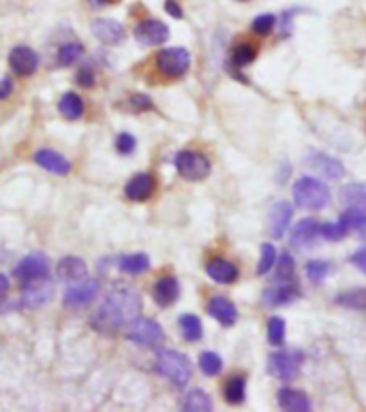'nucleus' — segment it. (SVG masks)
<instances>
[{
  "label": "nucleus",
  "mask_w": 366,
  "mask_h": 412,
  "mask_svg": "<svg viewBox=\"0 0 366 412\" xmlns=\"http://www.w3.org/2000/svg\"><path fill=\"white\" fill-rule=\"evenodd\" d=\"M141 310V297L127 285H116L101 307L90 316V327L103 336H116L120 329L131 325Z\"/></svg>",
  "instance_id": "obj_1"
},
{
  "label": "nucleus",
  "mask_w": 366,
  "mask_h": 412,
  "mask_svg": "<svg viewBox=\"0 0 366 412\" xmlns=\"http://www.w3.org/2000/svg\"><path fill=\"white\" fill-rule=\"evenodd\" d=\"M155 368L163 378H167L172 384H176V387H184L191 378V372H193L186 355L172 350V348H161L157 352Z\"/></svg>",
  "instance_id": "obj_2"
},
{
  "label": "nucleus",
  "mask_w": 366,
  "mask_h": 412,
  "mask_svg": "<svg viewBox=\"0 0 366 412\" xmlns=\"http://www.w3.org/2000/svg\"><path fill=\"white\" fill-rule=\"evenodd\" d=\"M294 201L298 208L317 212V210H324L330 203V190L322 179L304 175L294 184Z\"/></svg>",
  "instance_id": "obj_3"
},
{
  "label": "nucleus",
  "mask_w": 366,
  "mask_h": 412,
  "mask_svg": "<svg viewBox=\"0 0 366 412\" xmlns=\"http://www.w3.org/2000/svg\"><path fill=\"white\" fill-rule=\"evenodd\" d=\"M127 338L141 348H159L165 342V331L157 321L137 316L127 329Z\"/></svg>",
  "instance_id": "obj_4"
},
{
  "label": "nucleus",
  "mask_w": 366,
  "mask_h": 412,
  "mask_svg": "<svg viewBox=\"0 0 366 412\" xmlns=\"http://www.w3.org/2000/svg\"><path fill=\"white\" fill-rule=\"evenodd\" d=\"M302 368V352L300 350H279L268 357V372L272 378L291 382Z\"/></svg>",
  "instance_id": "obj_5"
},
{
  "label": "nucleus",
  "mask_w": 366,
  "mask_h": 412,
  "mask_svg": "<svg viewBox=\"0 0 366 412\" xmlns=\"http://www.w3.org/2000/svg\"><path fill=\"white\" fill-rule=\"evenodd\" d=\"M157 69L167 80H178L191 69V54L184 47H167L157 56Z\"/></svg>",
  "instance_id": "obj_6"
},
{
  "label": "nucleus",
  "mask_w": 366,
  "mask_h": 412,
  "mask_svg": "<svg viewBox=\"0 0 366 412\" xmlns=\"http://www.w3.org/2000/svg\"><path fill=\"white\" fill-rule=\"evenodd\" d=\"M178 173L189 179V182H202V179H206L210 175V161L204 156L202 152H193V150H184L180 152L176 161H174Z\"/></svg>",
  "instance_id": "obj_7"
},
{
  "label": "nucleus",
  "mask_w": 366,
  "mask_h": 412,
  "mask_svg": "<svg viewBox=\"0 0 366 412\" xmlns=\"http://www.w3.org/2000/svg\"><path fill=\"white\" fill-rule=\"evenodd\" d=\"M15 278L21 280L24 285L26 282H35V280H43L50 274V259L43 254V252H33V254H26L24 259L15 265L13 269Z\"/></svg>",
  "instance_id": "obj_8"
},
{
  "label": "nucleus",
  "mask_w": 366,
  "mask_h": 412,
  "mask_svg": "<svg viewBox=\"0 0 366 412\" xmlns=\"http://www.w3.org/2000/svg\"><path fill=\"white\" fill-rule=\"evenodd\" d=\"M99 289H101L99 280L84 278L64 291V305L67 307H84L94 301V297L99 295Z\"/></svg>",
  "instance_id": "obj_9"
},
{
  "label": "nucleus",
  "mask_w": 366,
  "mask_h": 412,
  "mask_svg": "<svg viewBox=\"0 0 366 412\" xmlns=\"http://www.w3.org/2000/svg\"><path fill=\"white\" fill-rule=\"evenodd\" d=\"M322 226L324 222H317L313 218L300 220L294 231H291V246L296 250H308L317 244V240L322 238Z\"/></svg>",
  "instance_id": "obj_10"
},
{
  "label": "nucleus",
  "mask_w": 366,
  "mask_h": 412,
  "mask_svg": "<svg viewBox=\"0 0 366 412\" xmlns=\"http://www.w3.org/2000/svg\"><path fill=\"white\" fill-rule=\"evenodd\" d=\"M52 297H54L52 282H47L43 278V280L26 282V287H24V293H21V303L31 307V310H35V307H43L50 303Z\"/></svg>",
  "instance_id": "obj_11"
},
{
  "label": "nucleus",
  "mask_w": 366,
  "mask_h": 412,
  "mask_svg": "<svg viewBox=\"0 0 366 412\" xmlns=\"http://www.w3.org/2000/svg\"><path fill=\"white\" fill-rule=\"evenodd\" d=\"M135 39L141 45L155 47L169 39V28L161 19H143L135 26Z\"/></svg>",
  "instance_id": "obj_12"
},
{
  "label": "nucleus",
  "mask_w": 366,
  "mask_h": 412,
  "mask_svg": "<svg viewBox=\"0 0 366 412\" xmlns=\"http://www.w3.org/2000/svg\"><path fill=\"white\" fill-rule=\"evenodd\" d=\"M9 64H11V69H13L15 75L28 77V75H33L39 69V56H37L35 49H31L26 45H17V47L11 49Z\"/></svg>",
  "instance_id": "obj_13"
},
{
  "label": "nucleus",
  "mask_w": 366,
  "mask_h": 412,
  "mask_svg": "<svg viewBox=\"0 0 366 412\" xmlns=\"http://www.w3.org/2000/svg\"><path fill=\"white\" fill-rule=\"evenodd\" d=\"M298 297H300V291L296 287V282H277V287L263 291L261 301L265 307H279V305L296 301Z\"/></svg>",
  "instance_id": "obj_14"
},
{
  "label": "nucleus",
  "mask_w": 366,
  "mask_h": 412,
  "mask_svg": "<svg viewBox=\"0 0 366 412\" xmlns=\"http://www.w3.org/2000/svg\"><path fill=\"white\" fill-rule=\"evenodd\" d=\"M306 163L313 169L320 171L322 175H326L328 179H343L345 177V165L334 156H328L324 152H311Z\"/></svg>",
  "instance_id": "obj_15"
},
{
  "label": "nucleus",
  "mask_w": 366,
  "mask_h": 412,
  "mask_svg": "<svg viewBox=\"0 0 366 412\" xmlns=\"http://www.w3.org/2000/svg\"><path fill=\"white\" fill-rule=\"evenodd\" d=\"M155 188H157V182L150 173H137L127 182L125 195L131 201H148L152 197Z\"/></svg>",
  "instance_id": "obj_16"
},
{
  "label": "nucleus",
  "mask_w": 366,
  "mask_h": 412,
  "mask_svg": "<svg viewBox=\"0 0 366 412\" xmlns=\"http://www.w3.org/2000/svg\"><path fill=\"white\" fill-rule=\"evenodd\" d=\"M291 216H294V208L287 203V201H277L270 210V235L274 240H281L285 235V231L289 229V222H291Z\"/></svg>",
  "instance_id": "obj_17"
},
{
  "label": "nucleus",
  "mask_w": 366,
  "mask_h": 412,
  "mask_svg": "<svg viewBox=\"0 0 366 412\" xmlns=\"http://www.w3.org/2000/svg\"><path fill=\"white\" fill-rule=\"evenodd\" d=\"M92 35L105 45H118L125 39V26L114 19H96L92 21Z\"/></svg>",
  "instance_id": "obj_18"
},
{
  "label": "nucleus",
  "mask_w": 366,
  "mask_h": 412,
  "mask_svg": "<svg viewBox=\"0 0 366 412\" xmlns=\"http://www.w3.org/2000/svg\"><path fill=\"white\" fill-rule=\"evenodd\" d=\"M180 297V285L174 276H163L157 280V285L152 287V299L157 301V305L167 307L172 305L176 299Z\"/></svg>",
  "instance_id": "obj_19"
},
{
  "label": "nucleus",
  "mask_w": 366,
  "mask_h": 412,
  "mask_svg": "<svg viewBox=\"0 0 366 412\" xmlns=\"http://www.w3.org/2000/svg\"><path fill=\"white\" fill-rule=\"evenodd\" d=\"M208 314L218 321L223 327H232L238 321V310L236 305L227 297H212L208 301Z\"/></svg>",
  "instance_id": "obj_20"
},
{
  "label": "nucleus",
  "mask_w": 366,
  "mask_h": 412,
  "mask_svg": "<svg viewBox=\"0 0 366 412\" xmlns=\"http://www.w3.org/2000/svg\"><path fill=\"white\" fill-rule=\"evenodd\" d=\"M33 161L39 167H43L45 171L56 173V175H67L71 171V163L62 156V154H58L54 150H39V152H35Z\"/></svg>",
  "instance_id": "obj_21"
},
{
  "label": "nucleus",
  "mask_w": 366,
  "mask_h": 412,
  "mask_svg": "<svg viewBox=\"0 0 366 412\" xmlns=\"http://www.w3.org/2000/svg\"><path fill=\"white\" fill-rule=\"evenodd\" d=\"M206 274L214 282H218V285H232V282H236L240 276L238 267L227 259H210L206 263Z\"/></svg>",
  "instance_id": "obj_22"
},
{
  "label": "nucleus",
  "mask_w": 366,
  "mask_h": 412,
  "mask_svg": "<svg viewBox=\"0 0 366 412\" xmlns=\"http://www.w3.org/2000/svg\"><path fill=\"white\" fill-rule=\"evenodd\" d=\"M56 274H58V280L62 282H80L86 278L88 267L80 256H64L56 267Z\"/></svg>",
  "instance_id": "obj_23"
},
{
  "label": "nucleus",
  "mask_w": 366,
  "mask_h": 412,
  "mask_svg": "<svg viewBox=\"0 0 366 412\" xmlns=\"http://www.w3.org/2000/svg\"><path fill=\"white\" fill-rule=\"evenodd\" d=\"M277 402L283 410L287 412H308L311 410V400L302 393V391H296V389H289V387H283L277 395Z\"/></svg>",
  "instance_id": "obj_24"
},
{
  "label": "nucleus",
  "mask_w": 366,
  "mask_h": 412,
  "mask_svg": "<svg viewBox=\"0 0 366 412\" xmlns=\"http://www.w3.org/2000/svg\"><path fill=\"white\" fill-rule=\"evenodd\" d=\"M340 201L351 210L366 212V184H362V182L347 184L343 190H340Z\"/></svg>",
  "instance_id": "obj_25"
},
{
  "label": "nucleus",
  "mask_w": 366,
  "mask_h": 412,
  "mask_svg": "<svg viewBox=\"0 0 366 412\" xmlns=\"http://www.w3.org/2000/svg\"><path fill=\"white\" fill-rule=\"evenodd\" d=\"M58 111L67 120H80L84 116V100L76 92H67L58 100Z\"/></svg>",
  "instance_id": "obj_26"
},
{
  "label": "nucleus",
  "mask_w": 366,
  "mask_h": 412,
  "mask_svg": "<svg viewBox=\"0 0 366 412\" xmlns=\"http://www.w3.org/2000/svg\"><path fill=\"white\" fill-rule=\"evenodd\" d=\"M118 267H120V271L131 274V276H137V274H143V271L150 269V259H148V254H143V252L125 254V256H122V259L118 261Z\"/></svg>",
  "instance_id": "obj_27"
},
{
  "label": "nucleus",
  "mask_w": 366,
  "mask_h": 412,
  "mask_svg": "<svg viewBox=\"0 0 366 412\" xmlns=\"http://www.w3.org/2000/svg\"><path fill=\"white\" fill-rule=\"evenodd\" d=\"M223 395H225V402L232 404V406H238L244 402L247 397V378L244 376H232L227 382H225V389H223Z\"/></svg>",
  "instance_id": "obj_28"
},
{
  "label": "nucleus",
  "mask_w": 366,
  "mask_h": 412,
  "mask_svg": "<svg viewBox=\"0 0 366 412\" xmlns=\"http://www.w3.org/2000/svg\"><path fill=\"white\" fill-rule=\"evenodd\" d=\"M178 327H180V333H182V338L186 342H200L202 336H204L202 321L195 314H182L178 319Z\"/></svg>",
  "instance_id": "obj_29"
},
{
  "label": "nucleus",
  "mask_w": 366,
  "mask_h": 412,
  "mask_svg": "<svg viewBox=\"0 0 366 412\" xmlns=\"http://www.w3.org/2000/svg\"><path fill=\"white\" fill-rule=\"evenodd\" d=\"M182 410H186V412H210L212 410V400L202 389L189 391L184 402H182Z\"/></svg>",
  "instance_id": "obj_30"
},
{
  "label": "nucleus",
  "mask_w": 366,
  "mask_h": 412,
  "mask_svg": "<svg viewBox=\"0 0 366 412\" xmlns=\"http://www.w3.org/2000/svg\"><path fill=\"white\" fill-rule=\"evenodd\" d=\"M257 58V47L251 43H240L232 49V69L240 71L242 66L251 64Z\"/></svg>",
  "instance_id": "obj_31"
},
{
  "label": "nucleus",
  "mask_w": 366,
  "mask_h": 412,
  "mask_svg": "<svg viewBox=\"0 0 366 412\" xmlns=\"http://www.w3.org/2000/svg\"><path fill=\"white\" fill-rule=\"evenodd\" d=\"M338 305L347 307V310H366V289H356V291H345L340 293L336 299H334Z\"/></svg>",
  "instance_id": "obj_32"
},
{
  "label": "nucleus",
  "mask_w": 366,
  "mask_h": 412,
  "mask_svg": "<svg viewBox=\"0 0 366 412\" xmlns=\"http://www.w3.org/2000/svg\"><path fill=\"white\" fill-rule=\"evenodd\" d=\"M84 56V45L73 41V43H64L58 49V64L60 66H73L80 58Z\"/></svg>",
  "instance_id": "obj_33"
},
{
  "label": "nucleus",
  "mask_w": 366,
  "mask_h": 412,
  "mask_svg": "<svg viewBox=\"0 0 366 412\" xmlns=\"http://www.w3.org/2000/svg\"><path fill=\"white\" fill-rule=\"evenodd\" d=\"M200 370H202L206 376L221 374V370H223V359L218 357L216 352H212V350H206V352L200 355Z\"/></svg>",
  "instance_id": "obj_34"
},
{
  "label": "nucleus",
  "mask_w": 366,
  "mask_h": 412,
  "mask_svg": "<svg viewBox=\"0 0 366 412\" xmlns=\"http://www.w3.org/2000/svg\"><path fill=\"white\" fill-rule=\"evenodd\" d=\"M332 265L328 261H322V259H317V261H308L306 263V278L313 282V285H322V282L328 278Z\"/></svg>",
  "instance_id": "obj_35"
},
{
  "label": "nucleus",
  "mask_w": 366,
  "mask_h": 412,
  "mask_svg": "<svg viewBox=\"0 0 366 412\" xmlns=\"http://www.w3.org/2000/svg\"><path fill=\"white\" fill-rule=\"evenodd\" d=\"M294 274H296V263L294 256L289 252H283L279 259V267H277V282H294Z\"/></svg>",
  "instance_id": "obj_36"
},
{
  "label": "nucleus",
  "mask_w": 366,
  "mask_h": 412,
  "mask_svg": "<svg viewBox=\"0 0 366 412\" xmlns=\"http://www.w3.org/2000/svg\"><path fill=\"white\" fill-rule=\"evenodd\" d=\"M277 263V248L272 244H263L261 246V256L257 263V276H265Z\"/></svg>",
  "instance_id": "obj_37"
},
{
  "label": "nucleus",
  "mask_w": 366,
  "mask_h": 412,
  "mask_svg": "<svg viewBox=\"0 0 366 412\" xmlns=\"http://www.w3.org/2000/svg\"><path fill=\"white\" fill-rule=\"evenodd\" d=\"M268 342L272 346H281L285 342V321L281 316H272L268 321Z\"/></svg>",
  "instance_id": "obj_38"
},
{
  "label": "nucleus",
  "mask_w": 366,
  "mask_h": 412,
  "mask_svg": "<svg viewBox=\"0 0 366 412\" xmlns=\"http://www.w3.org/2000/svg\"><path fill=\"white\" fill-rule=\"evenodd\" d=\"M274 24H277V17L272 13H263V15H257L251 24V28L257 37H265V35H270L272 28H274Z\"/></svg>",
  "instance_id": "obj_39"
},
{
  "label": "nucleus",
  "mask_w": 366,
  "mask_h": 412,
  "mask_svg": "<svg viewBox=\"0 0 366 412\" xmlns=\"http://www.w3.org/2000/svg\"><path fill=\"white\" fill-rule=\"evenodd\" d=\"M135 145H137V141H135V137L129 135V133H120V135L116 137V150L122 154V156H129V154L135 150Z\"/></svg>",
  "instance_id": "obj_40"
},
{
  "label": "nucleus",
  "mask_w": 366,
  "mask_h": 412,
  "mask_svg": "<svg viewBox=\"0 0 366 412\" xmlns=\"http://www.w3.org/2000/svg\"><path fill=\"white\" fill-rule=\"evenodd\" d=\"M129 105L133 111H150L152 109V100L150 96H146V94H133L129 98Z\"/></svg>",
  "instance_id": "obj_41"
},
{
  "label": "nucleus",
  "mask_w": 366,
  "mask_h": 412,
  "mask_svg": "<svg viewBox=\"0 0 366 412\" xmlns=\"http://www.w3.org/2000/svg\"><path fill=\"white\" fill-rule=\"evenodd\" d=\"M76 80H78V84L80 86H84V88H92L94 86V71L90 69V66H84V69H80V73H78V77H76Z\"/></svg>",
  "instance_id": "obj_42"
},
{
  "label": "nucleus",
  "mask_w": 366,
  "mask_h": 412,
  "mask_svg": "<svg viewBox=\"0 0 366 412\" xmlns=\"http://www.w3.org/2000/svg\"><path fill=\"white\" fill-rule=\"evenodd\" d=\"M298 9H289V11H285L283 13V19H281V37H289L291 35V24H294V15Z\"/></svg>",
  "instance_id": "obj_43"
},
{
  "label": "nucleus",
  "mask_w": 366,
  "mask_h": 412,
  "mask_svg": "<svg viewBox=\"0 0 366 412\" xmlns=\"http://www.w3.org/2000/svg\"><path fill=\"white\" fill-rule=\"evenodd\" d=\"M349 263H354L358 269L366 274V248H360L354 256H349Z\"/></svg>",
  "instance_id": "obj_44"
},
{
  "label": "nucleus",
  "mask_w": 366,
  "mask_h": 412,
  "mask_svg": "<svg viewBox=\"0 0 366 412\" xmlns=\"http://www.w3.org/2000/svg\"><path fill=\"white\" fill-rule=\"evenodd\" d=\"M165 11H167L169 15H172V17H176V19H182V15H184L176 0H167V3H165Z\"/></svg>",
  "instance_id": "obj_45"
},
{
  "label": "nucleus",
  "mask_w": 366,
  "mask_h": 412,
  "mask_svg": "<svg viewBox=\"0 0 366 412\" xmlns=\"http://www.w3.org/2000/svg\"><path fill=\"white\" fill-rule=\"evenodd\" d=\"M11 92H13V82L11 80H3V82H0V100H5Z\"/></svg>",
  "instance_id": "obj_46"
},
{
  "label": "nucleus",
  "mask_w": 366,
  "mask_h": 412,
  "mask_svg": "<svg viewBox=\"0 0 366 412\" xmlns=\"http://www.w3.org/2000/svg\"><path fill=\"white\" fill-rule=\"evenodd\" d=\"M9 291V278L5 274H0V295H5Z\"/></svg>",
  "instance_id": "obj_47"
},
{
  "label": "nucleus",
  "mask_w": 366,
  "mask_h": 412,
  "mask_svg": "<svg viewBox=\"0 0 366 412\" xmlns=\"http://www.w3.org/2000/svg\"><path fill=\"white\" fill-rule=\"evenodd\" d=\"M112 3H116V0H90L92 7H107V5H112Z\"/></svg>",
  "instance_id": "obj_48"
},
{
  "label": "nucleus",
  "mask_w": 366,
  "mask_h": 412,
  "mask_svg": "<svg viewBox=\"0 0 366 412\" xmlns=\"http://www.w3.org/2000/svg\"><path fill=\"white\" fill-rule=\"evenodd\" d=\"M0 307H3V301H0Z\"/></svg>",
  "instance_id": "obj_49"
}]
</instances>
